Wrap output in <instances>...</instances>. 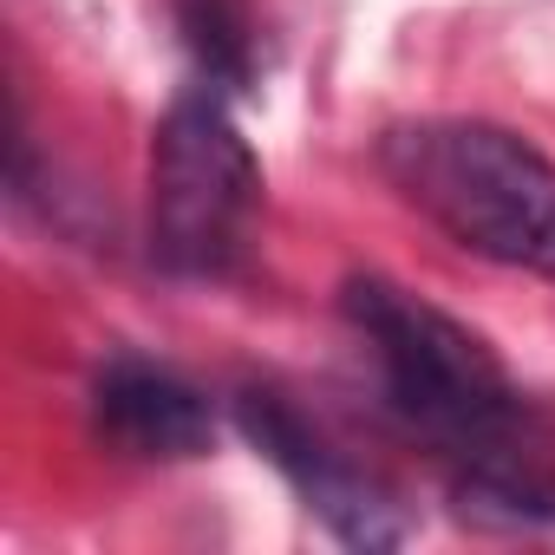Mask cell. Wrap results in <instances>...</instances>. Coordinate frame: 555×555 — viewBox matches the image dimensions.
Listing matches in <instances>:
<instances>
[{
	"mask_svg": "<svg viewBox=\"0 0 555 555\" xmlns=\"http://www.w3.org/2000/svg\"><path fill=\"white\" fill-rule=\"evenodd\" d=\"M261 222V164L229 105L203 86L170 105L151 144V255L183 282H229Z\"/></svg>",
	"mask_w": 555,
	"mask_h": 555,
	"instance_id": "obj_3",
	"label": "cell"
},
{
	"mask_svg": "<svg viewBox=\"0 0 555 555\" xmlns=\"http://www.w3.org/2000/svg\"><path fill=\"white\" fill-rule=\"evenodd\" d=\"M235 425H242V438H248L274 470L301 490V503H308L347 548H399V542L412 535V516L399 509V496H392L373 470H360L347 451H334L282 392H242V399H235Z\"/></svg>",
	"mask_w": 555,
	"mask_h": 555,
	"instance_id": "obj_4",
	"label": "cell"
},
{
	"mask_svg": "<svg viewBox=\"0 0 555 555\" xmlns=\"http://www.w3.org/2000/svg\"><path fill=\"white\" fill-rule=\"evenodd\" d=\"M451 509L483 535H555V477L522 464L516 451L464 457V470L451 477Z\"/></svg>",
	"mask_w": 555,
	"mask_h": 555,
	"instance_id": "obj_6",
	"label": "cell"
},
{
	"mask_svg": "<svg viewBox=\"0 0 555 555\" xmlns=\"http://www.w3.org/2000/svg\"><path fill=\"white\" fill-rule=\"evenodd\" d=\"M92 425H99L105 444H118L125 457H151V464L203 457L216 444L209 399L190 379H177L170 366H151V360H112L99 373Z\"/></svg>",
	"mask_w": 555,
	"mask_h": 555,
	"instance_id": "obj_5",
	"label": "cell"
},
{
	"mask_svg": "<svg viewBox=\"0 0 555 555\" xmlns=\"http://www.w3.org/2000/svg\"><path fill=\"white\" fill-rule=\"evenodd\" d=\"M340 314L366 340L379 386L412 431H425L431 444L457 457L516 451L522 392L509 386L503 360L464 321H451L444 308L386 282V274H353L340 288Z\"/></svg>",
	"mask_w": 555,
	"mask_h": 555,
	"instance_id": "obj_2",
	"label": "cell"
},
{
	"mask_svg": "<svg viewBox=\"0 0 555 555\" xmlns=\"http://www.w3.org/2000/svg\"><path fill=\"white\" fill-rule=\"evenodd\" d=\"M177 27L203 66L209 86L235 92L248 86L255 73V40H248V14H242V0H177Z\"/></svg>",
	"mask_w": 555,
	"mask_h": 555,
	"instance_id": "obj_7",
	"label": "cell"
},
{
	"mask_svg": "<svg viewBox=\"0 0 555 555\" xmlns=\"http://www.w3.org/2000/svg\"><path fill=\"white\" fill-rule=\"evenodd\" d=\"M379 177L457 248L555 282V164L483 118H418L379 138Z\"/></svg>",
	"mask_w": 555,
	"mask_h": 555,
	"instance_id": "obj_1",
	"label": "cell"
}]
</instances>
